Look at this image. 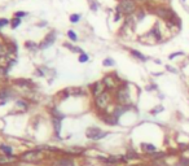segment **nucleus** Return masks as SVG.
I'll list each match as a JSON object with an SVG mask.
<instances>
[{
	"instance_id": "1",
	"label": "nucleus",
	"mask_w": 189,
	"mask_h": 166,
	"mask_svg": "<svg viewBox=\"0 0 189 166\" xmlns=\"http://www.w3.org/2000/svg\"><path fill=\"white\" fill-rule=\"evenodd\" d=\"M129 83L127 81H123L118 86V88L114 91V100L117 104L119 105H124L128 108H135V102H133L131 91H129Z\"/></svg>"
},
{
	"instance_id": "2",
	"label": "nucleus",
	"mask_w": 189,
	"mask_h": 166,
	"mask_svg": "<svg viewBox=\"0 0 189 166\" xmlns=\"http://www.w3.org/2000/svg\"><path fill=\"white\" fill-rule=\"evenodd\" d=\"M137 8L139 7H137L136 0H119L115 10L121 12V13L123 16H126V17H129V16H132L133 13H136Z\"/></svg>"
},
{
	"instance_id": "3",
	"label": "nucleus",
	"mask_w": 189,
	"mask_h": 166,
	"mask_svg": "<svg viewBox=\"0 0 189 166\" xmlns=\"http://www.w3.org/2000/svg\"><path fill=\"white\" fill-rule=\"evenodd\" d=\"M112 100H113V92L106 90L105 92H102L97 97H94V106H96L98 112H104V110L108 109Z\"/></svg>"
},
{
	"instance_id": "4",
	"label": "nucleus",
	"mask_w": 189,
	"mask_h": 166,
	"mask_svg": "<svg viewBox=\"0 0 189 166\" xmlns=\"http://www.w3.org/2000/svg\"><path fill=\"white\" fill-rule=\"evenodd\" d=\"M109 135L108 131H104V130L98 129V127H89L86 131V136L91 140H101Z\"/></svg>"
},
{
	"instance_id": "5",
	"label": "nucleus",
	"mask_w": 189,
	"mask_h": 166,
	"mask_svg": "<svg viewBox=\"0 0 189 166\" xmlns=\"http://www.w3.org/2000/svg\"><path fill=\"white\" fill-rule=\"evenodd\" d=\"M43 157V153L40 151H27L19 156V160L23 162H36Z\"/></svg>"
},
{
	"instance_id": "6",
	"label": "nucleus",
	"mask_w": 189,
	"mask_h": 166,
	"mask_svg": "<svg viewBox=\"0 0 189 166\" xmlns=\"http://www.w3.org/2000/svg\"><path fill=\"white\" fill-rule=\"evenodd\" d=\"M98 117H100V120L104 122V123L109 125V126H117V125H119V118H117L112 112H108V110L100 112Z\"/></svg>"
},
{
	"instance_id": "7",
	"label": "nucleus",
	"mask_w": 189,
	"mask_h": 166,
	"mask_svg": "<svg viewBox=\"0 0 189 166\" xmlns=\"http://www.w3.org/2000/svg\"><path fill=\"white\" fill-rule=\"evenodd\" d=\"M124 156H126V159L128 160V162H131V161H143L144 160V155L139 153L135 148H132V147L127 148V151H126Z\"/></svg>"
},
{
	"instance_id": "8",
	"label": "nucleus",
	"mask_w": 189,
	"mask_h": 166,
	"mask_svg": "<svg viewBox=\"0 0 189 166\" xmlns=\"http://www.w3.org/2000/svg\"><path fill=\"white\" fill-rule=\"evenodd\" d=\"M145 37H152L156 42H161V40H162L163 37H162V33H161V29H159L158 23H156V25L153 26L147 34H145Z\"/></svg>"
},
{
	"instance_id": "9",
	"label": "nucleus",
	"mask_w": 189,
	"mask_h": 166,
	"mask_svg": "<svg viewBox=\"0 0 189 166\" xmlns=\"http://www.w3.org/2000/svg\"><path fill=\"white\" fill-rule=\"evenodd\" d=\"M106 88H105V84L102 83V81H97L92 83L91 86V93L93 95V97H97L98 95H101L102 92H105Z\"/></svg>"
},
{
	"instance_id": "10",
	"label": "nucleus",
	"mask_w": 189,
	"mask_h": 166,
	"mask_svg": "<svg viewBox=\"0 0 189 166\" xmlns=\"http://www.w3.org/2000/svg\"><path fill=\"white\" fill-rule=\"evenodd\" d=\"M140 149H141V152H143V155H149V153H154V152L158 151V148H157L154 144L145 143V141L140 143Z\"/></svg>"
},
{
	"instance_id": "11",
	"label": "nucleus",
	"mask_w": 189,
	"mask_h": 166,
	"mask_svg": "<svg viewBox=\"0 0 189 166\" xmlns=\"http://www.w3.org/2000/svg\"><path fill=\"white\" fill-rule=\"evenodd\" d=\"M128 51H129V55H131L132 57H135L136 60H139V61H141V62H147V61L149 60V57H147L145 55H143V53L140 52V51L133 49V48H129Z\"/></svg>"
},
{
	"instance_id": "12",
	"label": "nucleus",
	"mask_w": 189,
	"mask_h": 166,
	"mask_svg": "<svg viewBox=\"0 0 189 166\" xmlns=\"http://www.w3.org/2000/svg\"><path fill=\"white\" fill-rule=\"evenodd\" d=\"M135 14H136V16H135V21H136L137 23L141 22V21H143V19L145 18V16H147V9H145V7H139Z\"/></svg>"
},
{
	"instance_id": "13",
	"label": "nucleus",
	"mask_w": 189,
	"mask_h": 166,
	"mask_svg": "<svg viewBox=\"0 0 189 166\" xmlns=\"http://www.w3.org/2000/svg\"><path fill=\"white\" fill-rule=\"evenodd\" d=\"M56 166H75V162H74L73 159H69V157H66V159H61L57 161Z\"/></svg>"
},
{
	"instance_id": "14",
	"label": "nucleus",
	"mask_w": 189,
	"mask_h": 166,
	"mask_svg": "<svg viewBox=\"0 0 189 166\" xmlns=\"http://www.w3.org/2000/svg\"><path fill=\"white\" fill-rule=\"evenodd\" d=\"M54 38H56V34H54V33H51V35H48V37L45 38V42L40 46V48L44 49V48H47V47L52 46V44H53V42H54Z\"/></svg>"
},
{
	"instance_id": "15",
	"label": "nucleus",
	"mask_w": 189,
	"mask_h": 166,
	"mask_svg": "<svg viewBox=\"0 0 189 166\" xmlns=\"http://www.w3.org/2000/svg\"><path fill=\"white\" fill-rule=\"evenodd\" d=\"M14 161V157L10 155H0V165H8Z\"/></svg>"
},
{
	"instance_id": "16",
	"label": "nucleus",
	"mask_w": 189,
	"mask_h": 166,
	"mask_svg": "<svg viewBox=\"0 0 189 166\" xmlns=\"http://www.w3.org/2000/svg\"><path fill=\"white\" fill-rule=\"evenodd\" d=\"M8 55H9V49H8V47L5 44H3V43H0V58L7 57Z\"/></svg>"
},
{
	"instance_id": "17",
	"label": "nucleus",
	"mask_w": 189,
	"mask_h": 166,
	"mask_svg": "<svg viewBox=\"0 0 189 166\" xmlns=\"http://www.w3.org/2000/svg\"><path fill=\"white\" fill-rule=\"evenodd\" d=\"M163 110H164V106L159 104V105H157L156 108L150 109V112H149V113H150L152 116H157V114H158V113H161V112H163Z\"/></svg>"
},
{
	"instance_id": "18",
	"label": "nucleus",
	"mask_w": 189,
	"mask_h": 166,
	"mask_svg": "<svg viewBox=\"0 0 189 166\" xmlns=\"http://www.w3.org/2000/svg\"><path fill=\"white\" fill-rule=\"evenodd\" d=\"M102 65H104L105 68H112V66L115 65V61H114L112 57H106L105 60L102 61Z\"/></svg>"
},
{
	"instance_id": "19",
	"label": "nucleus",
	"mask_w": 189,
	"mask_h": 166,
	"mask_svg": "<svg viewBox=\"0 0 189 166\" xmlns=\"http://www.w3.org/2000/svg\"><path fill=\"white\" fill-rule=\"evenodd\" d=\"M19 25H21V18H18V17H14L10 21V27H12V29H16V27L19 26Z\"/></svg>"
},
{
	"instance_id": "20",
	"label": "nucleus",
	"mask_w": 189,
	"mask_h": 166,
	"mask_svg": "<svg viewBox=\"0 0 189 166\" xmlns=\"http://www.w3.org/2000/svg\"><path fill=\"white\" fill-rule=\"evenodd\" d=\"M179 56H185V52H183V51H179V52H174V53H171L170 56H168V60H174V58L179 57Z\"/></svg>"
},
{
	"instance_id": "21",
	"label": "nucleus",
	"mask_w": 189,
	"mask_h": 166,
	"mask_svg": "<svg viewBox=\"0 0 189 166\" xmlns=\"http://www.w3.org/2000/svg\"><path fill=\"white\" fill-rule=\"evenodd\" d=\"M0 149H1V151L4 152V155H10V156H12V148H10V147L1 144V145H0Z\"/></svg>"
},
{
	"instance_id": "22",
	"label": "nucleus",
	"mask_w": 189,
	"mask_h": 166,
	"mask_svg": "<svg viewBox=\"0 0 189 166\" xmlns=\"http://www.w3.org/2000/svg\"><path fill=\"white\" fill-rule=\"evenodd\" d=\"M68 37H69V39H70L71 42H77V40H78V35L74 33L73 30H69V31H68Z\"/></svg>"
},
{
	"instance_id": "23",
	"label": "nucleus",
	"mask_w": 189,
	"mask_h": 166,
	"mask_svg": "<svg viewBox=\"0 0 189 166\" xmlns=\"http://www.w3.org/2000/svg\"><path fill=\"white\" fill-rule=\"evenodd\" d=\"M79 19H80V14H78V13H74L70 16V22H73V23L79 22Z\"/></svg>"
},
{
	"instance_id": "24",
	"label": "nucleus",
	"mask_w": 189,
	"mask_h": 166,
	"mask_svg": "<svg viewBox=\"0 0 189 166\" xmlns=\"http://www.w3.org/2000/svg\"><path fill=\"white\" fill-rule=\"evenodd\" d=\"M89 60V57H88V55L87 53H80L79 55V62H82V64H83V62H87Z\"/></svg>"
},
{
	"instance_id": "25",
	"label": "nucleus",
	"mask_w": 189,
	"mask_h": 166,
	"mask_svg": "<svg viewBox=\"0 0 189 166\" xmlns=\"http://www.w3.org/2000/svg\"><path fill=\"white\" fill-rule=\"evenodd\" d=\"M166 70L168 73H172V74H179V70L174 68V66H171V65H166Z\"/></svg>"
},
{
	"instance_id": "26",
	"label": "nucleus",
	"mask_w": 189,
	"mask_h": 166,
	"mask_svg": "<svg viewBox=\"0 0 189 166\" xmlns=\"http://www.w3.org/2000/svg\"><path fill=\"white\" fill-rule=\"evenodd\" d=\"M154 90H158V86L156 84V83H152V84H149L145 87V91H148V92H150V91H154Z\"/></svg>"
},
{
	"instance_id": "27",
	"label": "nucleus",
	"mask_w": 189,
	"mask_h": 166,
	"mask_svg": "<svg viewBox=\"0 0 189 166\" xmlns=\"http://www.w3.org/2000/svg\"><path fill=\"white\" fill-rule=\"evenodd\" d=\"M8 23H9V21H8L7 18H0V29H3L4 26H7Z\"/></svg>"
},
{
	"instance_id": "28",
	"label": "nucleus",
	"mask_w": 189,
	"mask_h": 166,
	"mask_svg": "<svg viewBox=\"0 0 189 166\" xmlns=\"http://www.w3.org/2000/svg\"><path fill=\"white\" fill-rule=\"evenodd\" d=\"M122 16H123V14H122V13H121V12H118V10H115V14H114V22H118V21H119V19H121V17H122Z\"/></svg>"
},
{
	"instance_id": "29",
	"label": "nucleus",
	"mask_w": 189,
	"mask_h": 166,
	"mask_svg": "<svg viewBox=\"0 0 189 166\" xmlns=\"http://www.w3.org/2000/svg\"><path fill=\"white\" fill-rule=\"evenodd\" d=\"M26 47H31V48H34V51L36 49V44H35V43H26Z\"/></svg>"
},
{
	"instance_id": "30",
	"label": "nucleus",
	"mask_w": 189,
	"mask_h": 166,
	"mask_svg": "<svg viewBox=\"0 0 189 166\" xmlns=\"http://www.w3.org/2000/svg\"><path fill=\"white\" fill-rule=\"evenodd\" d=\"M22 16H26V13L25 12H18V13H16V17H22Z\"/></svg>"
},
{
	"instance_id": "31",
	"label": "nucleus",
	"mask_w": 189,
	"mask_h": 166,
	"mask_svg": "<svg viewBox=\"0 0 189 166\" xmlns=\"http://www.w3.org/2000/svg\"><path fill=\"white\" fill-rule=\"evenodd\" d=\"M137 3H143V4H147L148 3V0H136Z\"/></svg>"
},
{
	"instance_id": "32",
	"label": "nucleus",
	"mask_w": 189,
	"mask_h": 166,
	"mask_svg": "<svg viewBox=\"0 0 189 166\" xmlns=\"http://www.w3.org/2000/svg\"><path fill=\"white\" fill-rule=\"evenodd\" d=\"M154 62H156V64H158V65H161V64H162V62H161L159 60H154Z\"/></svg>"
},
{
	"instance_id": "33",
	"label": "nucleus",
	"mask_w": 189,
	"mask_h": 166,
	"mask_svg": "<svg viewBox=\"0 0 189 166\" xmlns=\"http://www.w3.org/2000/svg\"><path fill=\"white\" fill-rule=\"evenodd\" d=\"M188 92H189V87H188Z\"/></svg>"
},
{
	"instance_id": "34",
	"label": "nucleus",
	"mask_w": 189,
	"mask_h": 166,
	"mask_svg": "<svg viewBox=\"0 0 189 166\" xmlns=\"http://www.w3.org/2000/svg\"><path fill=\"white\" fill-rule=\"evenodd\" d=\"M182 1H185V0H182Z\"/></svg>"
}]
</instances>
